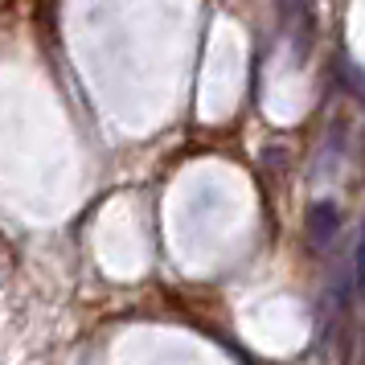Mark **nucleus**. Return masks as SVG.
<instances>
[{
	"instance_id": "nucleus-1",
	"label": "nucleus",
	"mask_w": 365,
	"mask_h": 365,
	"mask_svg": "<svg viewBox=\"0 0 365 365\" xmlns=\"http://www.w3.org/2000/svg\"><path fill=\"white\" fill-rule=\"evenodd\" d=\"M336 230H341V210L332 201H316L308 210V238H312V247H329L336 238Z\"/></svg>"
}]
</instances>
